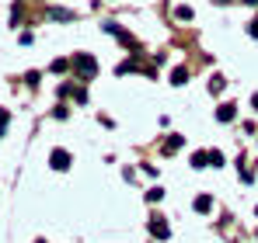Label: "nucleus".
Segmentation results:
<instances>
[{
	"mask_svg": "<svg viewBox=\"0 0 258 243\" xmlns=\"http://www.w3.org/2000/svg\"><path fill=\"white\" fill-rule=\"evenodd\" d=\"M74 63H77V70H81V73H84V77H94V70H98V63H94V59H91V56H77V59H74Z\"/></svg>",
	"mask_w": 258,
	"mask_h": 243,
	"instance_id": "1",
	"label": "nucleus"
},
{
	"mask_svg": "<svg viewBox=\"0 0 258 243\" xmlns=\"http://www.w3.org/2000/svg\"><path fill=\"white\" fill-rule=\"evenodd\" d=\"M49 160H52L56 170H67V167H70V153H67V150H52V157H49Z\"/></svg>",
	"mask_w": 258,
	"mask_h": 243,
	"instance_id": "2",
	"label": "nucleus"
},
{
	"mask_svg": "<svg viewBox=\"0 0 258 243\" xmlns=\"http://www.w3.org/2000/svg\"><path fill=\"white\" fill-rule=\"evenodd\" d=\"M150 233H154L157 240H168V236H171V229H168L164 219H154V222H150Z\"/></svg>",
	"mask_w": 258,
	"mask_h": 243,
	"instance_id": "3",
	"label": "nucleus"
},
{
	"mask_svg": "<svg viewBox=\"0 0 258 243\" xmlns=\"http://www.w3.org/2000/svg\"><path fill=\"white\" fill-rule=\"evenodd\" d=\"M216 118H220V122H230V118H234V108H230V104H223V108L216 111Z\"/></svg>",
	"mask_w": 258,
	"mask_h": 243,
	"instance_id": "4",
	"label": "nucleus"
},
{
	"mask_svg": "<svg viewBox=\"0 0 258 243\" xmlns=\"http://www.w3.org/2000/svg\"><path fill=\"white\" fill-rule=\"evenodd\" d=\"M164 150H168V153H174V150H181V136H174V139H168V143H164Z\"/></svg>",
	"mask_w": 258,
	"mask_h": 243,
	"instance_id": "5",
	"label": "nucleus"
},
{
	"mask_svg": "<svg viewBox=\"0 0 258 243\" xmlns=\"http://www.w3.org/2000/svg\"><path fill=\"white\" fill-rule=\"evenodd\" d=\"M196 208H199V212H210V198H206V195H203V198H196Z\"/></svg>",
	"mask_w": 258,
	"mask_h": 243,
	"instance_id": "6",
	"label": "nucleus"
},
{
	"mask_svg": "<svg viewBox=\"0 0 258 243\" xmlns=\"http://www.w3.org/2000/svg\"><path fill=\"white\" fill-rule=\"evenodd\" d=\"M185 77H188L185 70H174V73H171V83H185Z\"/></svg>",
	"mask_w": 258,
	"mask_h": 243,
	"instance_id": "7",
	"label": "nucleus"
},
{
	"mask_svg": "<svg viewBox=\"0 0 258 243\" xmlns=\"http://www.w3.org/2000/svg\"><path fill=\"white\" fill-rule=\"evenodd\" d=\"M210 163H213V167H223V157H220V153L213 150V153H210Z\"/></svg>",
	"mask_w": 258,
	"mask_h": 243,
	"instance_id": "8",
	"label": "nucleus"
},
{
	"mask_svg": "<svg viewBox=\"0 0 258 243\" xmlns=\"http://www.w3.org/2000/svg\"><path fill=\"white\" fill-rule=\"evenodd\" d=\"M4 122H7V111H0V125H4Z\"/></svg>",
	"mask_w": 258,
	"mask_h": 243,
	"instance_id": "9",
	"label": "nucleus"
}]
</instances>
